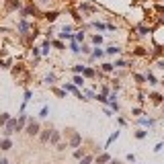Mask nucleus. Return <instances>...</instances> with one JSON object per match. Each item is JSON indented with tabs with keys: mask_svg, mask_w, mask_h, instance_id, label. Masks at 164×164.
Here are the masks:
<instances>
[{
	"mask_svg": "<svg viewBox=\"0 0 164 164\" xmlns=\"http://www.w3.org/2000/svg\"><path fill=\"white\" fill-rule=\"evenodd\" d=\"M0 68H8V66H6V64H4V62L0 59Z\"/></svg>",
	"mask_w": 164,
	"mask_h": 164,
	"instance_id": "obj_47",
	"label": "nucleus"
},
{
	"mask_svg": "<svg viewBox=\"0 0 164 164\" xmlns=\"http://www.w3.org/2000/svg\"><path fill=\"white\" fill-rule=\"evenodd\" d=\"M31 53H33L35 58H39V53H41V47H33V49H31Z\"/></svg>",
	"mask_w": 164,
	"mask_h": 164,
	"instance_id": "obj_40",
	"label": "nucleus"
},
{
	"mask_svg": "<svg viewBox=\"0 0 164 164\" xmlns=\"http://www.w3.org/2000/svg\"><path fill=\"white\" fill-rule=\"evenodd\" d=\"M119 51H121V49H119V47H115V45H111L109 49H107V53H109V56H115V53H119Z\"/></svg>",
	"mask_w": 164,
	"mask_h": 164,
	"instance_id": "obj_27",
	"label": "nucleus"
},
{
	"mask_svg": "<svg viewBox=\"0 0 164 164\" xmlns=\"http://www.w3.org/2000/svg\"><path fill=\"white\" fill-rule=\"evenodd\" d=\"M82 156H84V152H82V150H74V158H78V160H80Z\"/></svg>",
	"mask_w": 164,
	"mask_h": 164,
	"instance_id": "obj_41",
	"label": "nucleus"
},
{
	"mask_svg": "<svg viewBox=\"0 0 164 164\" xmlns=\"http://www.w3.org/2000/svg\"><path fill=\"white\" fill-rule=\"evenodd\" d=\"M119 138V131H115V133H113V135H111V138H109V140H107V144H105V148H109V146H111V144H113V141L117 140Z\"/></svg>",
	"mask_w": 164,
	"mask_h": 164,
	"instance_id": "obj_19",
	"label": "nucleus"
},
{
	"mask_svg": "<svg viewBox=\"0 0 164 164\" xmlns=\"http://www.w3.org/2000/svg\"><path fill=\"white\" fill-rule=\"evenodd\" d=\"M109 160H111V156H109L107 152H103L101 156H96V158H94V164H107Z\"/></svg>",
	"mask_w": 164,
	"mask_h": 164,
	"instance_id": "obj_7",
	"label": "nucleus"
},
{
	"mask_svg": "<svg viewBox=\"0 0 164 164\" xmlns=\"http://www.w3.org/2000/svg\"><path fill=\"white\" fill-rule=\"evenodd\" d=\"M0 164H8V160L6 158H0Z\"/></svg>",
	"mask_w": 164,
	"mask_h": 164,
	"instance_id": "obj_46",
	"label": "nucleus"
},
{
	"mask_svg": "<svg viewBox=\"0 0 164 164\" xmlns=\"http://www.w3.org/2000/svg\"><path fill=\"white\" fill-rule=\"evenodd\" d=\"M105 56V51L103 49H99V47H94V51H93V56H90V59H94V58H103Z\"/></svg>",
	"mask_w": 164,
	"mask_h": 164,
	"instance_id": "obj_14",
	"label": "nucleus"
},
{
	"mask_svg": "<svg viewBox=\"0 0 164 164\" xmlns=\"http://www.w3.org/2000/svg\"><path fill=\"white\" fill-rule=\"evenodd\" d=\"M109 164H121L119 160H109Z\"/></svg>",
	"mask_w": 164,
	"mask_h": 164,
	"instance_id": "obj_48",
	"label": "nucleus"
},
{
	"mask_svg": "<svg viewBox=\"0 0 164 164\" xmlns=\"http://www.w3.org/2000/svg\"><path fill=\"white\" fill-rule=\"evenodd\" d=\"M70 49H72V53H74V56H78V53H80V45H78V43H76L74 39H72V45H70Z\"/></svg>",
	"mask_w": 164,
	"mask_h": 164,
	"instance_id": "obj_15",
	"label": "nucleus"
},
{
	"mask_svg": "<svg viewBox=\"0 0 164 164\" xmlns=\"http://www.w3.org/2000/svg\"><path fill=\"white\" fill-rule=\"evenodd\" d=\"M133 78H135L138 84H144V82H146V76H141V74H133Z\"/></svg>",
	"mask_w": 164,
	"mask_h": 164,
	"instance_id": "obj_32",
	"label": "nucleus"
},
{
	"mask_svg": "<svg viewBox=\"0 0 164 164\" xmlns=\"http://www.w3.org/2000/svg\"><path fill=\"white\" fill-rule=\"evenodd\" d=\"M51 47H56V49H64V43H62V41H53Z\"/></svg>",
	"mask_w": 164,
	"mask_h": 164,
	"instance_id": "obj_39",
	"label": "nucleus"
},
{
	"mask_svg": "<svg viewBox=\"0 0 164 164\" xmlns=\"http://www.w3.org/2000/svg\"><path fill=\"white\" fill-rule=\"evenodd\" d=\"M27 121H29V117H27V113H21L19 115V121H17V131H21V129H25V125H27Z\"/></svg>",
	"mask_w": 164,
	"mask_h": 164,
	"instance_id": "obj_2",
	"label": "nucleus"
},
{
	"mask_svg": "<svg viewBox=\"0 0 164 164\" xmlns=\"http://www.w3.org/2000/svg\"><path fill=\"white\" fill-rule=\"evenodd\" d=\"M49 138H51V129H41V133H39V141L45 144V141H49Z\"/></svg>",
	"mask_w": 164,
	"mask_h": 164,
	"instance_id": "obj_5",
	"label": "nucleus"
},
{
	"mask_svg": "<svg viewBox=\"0 0 164 164\" xmlns=\"http://www.w3.org/2000/svg\"><path fill=\"white\" fill-rule=\"evenodd\" d=\"M29 29H31V25L27 23V21H21V23H19V27H17L19 35H27V33H29Z\"/></svg>",
	"mask_w": 164,
	"mask_h": 164,
	"instance_id": "obj_3",
	"label": "nucleus"
},
{
	"mask_svg": "<svg viewBox=\"0 0 164 164\" xmlns=\"http://www.w3.org/2000/svg\"><path fill=\"white\" fill-rule=\"evenodd\" d=\"M146 82H148V84H152V86L158 84V80H156V76H154L152 72H148V74H146Z\"/></svg>",
	"mask_w": 164,
	"mask_h": 164,
	"instance_id": "obj_10",
	"label": "nucleus"
},
{
	"mask_svg": "<svg viewBox=\"0 0 164 164\" xmlns=\"http://www.w3.org/2000/svg\"><path fill=\"white\" fill-rule=\"evenodd\" d=\"M140 125H144V127H152V125H154V119H146V117H140Z\"/></svg>",
	"mask_w": 164,
	"mask_h": 164,
	"instance_id": "obj_12",
	"label": "nucleus"
},
{
	"mask_svg": "<svg viewBox=\"0 0 164 164\" xmlns=\"http://www.w3.org/2000/svg\"><path fill=\"white\" fill-rule=\"evenodd\" d=\"M133 53H135V56H148V51H146L144 47H138V49H135Z\"/></svg>",
	"mask_w": 164,
	"mask_h": 164,
	"instance_id": "obj_35",
	"label": "nucleus"
},
{
	"mask_svg": "<svg viewBox=\"0 0 164 164\" xmlns=\"http://www.w3.org/2000/svg\"><path fill=\"white\" fill-rule=\"evenodd\" d=\"M25 129H27V133H29V135H39L41 125H39V121H35V119H29V121H27V125H25Z\"/></svg>",
	"mask_w": 164,
	"mask_h": 164,
	"instance_id": "obj_1",
	"label": "nucleus"
},
{
	"mask_svg": "<svg viewBox=\"0 0 164 164\" xmlns=\"http://www.w3.org/2000/svg\"><path fill=\"white\" fill-rule=\"evenodd\" d=\"M27 14H37V8L35 6H27V8L23 11V17H27Z\"/></svg>",
	"mask_w": 164,
	"mask_h": 164,
	"instance_id": "obj_18",
	"label": "nucleus"
},
{
	"mask_svg": "<svg viewBox=\"0 0 164 164\" xmlns=\"http://www.w3.org/2000/svg\"><path fill=\"white\" fill-rule=\"evenodd\" d=\"M80 141H82L80 133H74V135L70 138V144H68V146H70V148H78V146H80Z\"/></svg>",
	"mask_w": 164,
	"mask_h": 164,
	"instance_id": "obj_6",
	"label": "nucleus"
},
{
	"mask_svg": "<svg viewBox=\"0 0 164 164\" xmlns=\"http://www.w3.org/2000/svg\"><path fill=\"white\" fill-rule=\"evenodd\" d=\"M72 39H74V41H76V43H80V41H84V33H76V35H72Z\"/></svg>",
	"mask_w": 164,
	"mask_h": 164,
	"instance_id": "obj_23",
	"label": "nucleus"
},
{
	"mask_svg": "<svg viewBox=\"0 0 164 164\" xmlns=\"http://www.w3.org/2000/svg\"><path fill=\"white\" fill-rule=\"evenodd\" d=\"M150 99H152L154 105H160V103L164 101V96H162V94H158V93H152V94H150Z\"/></svg>",
	"mask_w": 164,
	"mask_h": 164,
	"instance_id": "obj_8",
	"label": "nucleus"
},
{
	"mask_svg": "<svg viewBox=\"0 0 164 164\" xmlns=\"http://www.w3.org/2000/svg\"><path fill=\"white\" fill-rule=\"evenodd\" d=\"M101 68H103V72H107V74H109V72H113V70H115V66H113V64H103Z\"/></svg>",
	"mask_w": 164,
	"mask_h": 164,
	"instance_id": "obj_22",
	"label": "nucleus"
},
{
	"mask_svg": "<svg viewBox=\"0 0 164 164\" xmlns=\"http://www.w3.org/2000/svg\"><path fill=\"white\" fill-rule=\"evenodd\" d=\"M113 66H115V68H125V66H127V62H125V59H117Z\"/></svg>",
	"mask_w": 164,
	"mask_h": 164,
	"instance_id": "obj_33",
	"label": "nucleus"
},
{
	"mask_svg": "<svg viewBox=\"0 0 164 164\" xmlns=\"http://www.w3.org/2000/svg\"><path fill=\"white\" fill-rule=\"evenodd\" d=\"M74 84H76V86H82V84H84V78H82V76H74Z\"/></svg>",
	"mask_w": 164,
	"mask_h": 164,
	"instance_id": "obj_34",
	"label": "nucleus"
},
{
	"mask_svg": "<svg viewBox=\"0 0 164 164\" xmlns=\"http://www.w3.org/2000/svg\"><path fill=\"white\" fill-rule=\"evenodd\" d=\"M53 93L58 94V96H66V90H64V88H53Z\"/></svg>",
	"mask_w": 164,
	"mask_h": 164,
	"instance_id": "obj_38",
	"label": "nucleus"
},
{
	"mask_svg": "<svg viewBox=\"0 0 164 164\" xmlns=\"http://www.w3.org/2000/svg\"><path fill=\"white\" fill-rule=\"evenodd\" d=\"M56 148H58L59 152H62V150H66V148H68V144H64V141H58V144H56Z\"/></svg>",
	"mask_w": 164,
	"mask_h": 164,
	"instance_id": "obj_36",
	"label": "nucleus"
},
{
	"mask_svg": "<svg viewBox=\"0 0 164 164\" xmlns=\"http://www.w3.org/2000/svg\"><path fill=\"white\" fill-rule=\"evenodd\" d=\"M8 8H11V11H14V8H21V2H19V0H12V2H8Z\"/></svg>",
	"mask_w": 164,
	"mask_h": 164,
	"instance_id": "obj_25",
	"label": "nucleus"
},
{
	"mask_svg": "<svg viewBox=\"0 0 164 164\" xmlns=\"http://www.w3.org/2000/svg\"><path fill=\"white\" fill-rule=\"evenodd\" d=\"M146 135H148V131H146V129H138V131H135V138H138V140H144Z\"/></svg>",
	"mask_w": 164,
	"mask_h": 164,
	"instance_id": "obj_20",
	"label": "nucleus"
},
{
	"mask_svg": "<svg viewBox=\"0 0 164 164\" xmlns=\"http://www.w3.org/2000/svg\"><path fill=\"white\" fill-rule=\"evenodd\" d=\"M93 27H94V29H99V31L107 29V25H105V23H99V21H94V23H93Z\"/></svg>",
	"mask_w": 164,
	"mask_h": 164,
	"instance_id": "obj_31",
	"label": "nucleus"
},
{
	"mask_svg": "<svg viewBox=\"0 0 164 164\" xmlns=\"http://www.w3.org/2000/svg\"><path fill=\"white\" fill-rule=\"evenodd\" d=\"M93 43L94 45H101L103 43V35H93Z\"/></svg>",
	"mask_w": 164,
	"mask_h": 164,
	"instance_id": "obj_29",
	"label": "nucleus"
},
{
	"mask_svg": "<svg viewBox=\"0 0 164 164\" xmlns=\"http://www.w3.org/2000/svg\"><path fill=\"white\" fill-rule=\"evenodd\" d=\"M49 115V107H41V111H39V117L43 119V117H47Z\"/></svg>",
	"mask_w": 164,
	"mask_h": 164,
	"instance_id": "obj_28",
	"label": "nucleus"
},
{
	"mask_svg": "<svg viewBox=\"0 0 164 164\" xmlns=\"http://www.w3.org/2000/svg\"><path fill=\"white\" fill-rule=\"evenodd\" d=\"M131 113H133V115H135V117H140V115H141V109H138V107H135V109H133V111H131Z\"/></svg>",
	"mask_w": 164,
	"mask_h": 164,
	"instance_id": "obj_43",
	"label": "nucleus"
},
{
	"mask_svg": "<svg viewBox=\"0 0 164 164\" xmlns=\"http://www.w3.org/2000/svg\"><path fill=\"white\" fill-rule=\"evenodd\" d=\"M11 148H12V140H11V138H2V140H0V150L8 152Z\"/></svg>",
	"mask_w": 164,
	"mask_h": 164,
	"instance_id": "obj_4",
	"label": "nucleus"
},
{
	"mask_svg": "<svg viewBox=\"0 0 164 164\" xmlns=\"http://www.w3.org/2000/svg\"><path fill=\"white\" fill-rule=\"evenodd\" d=\"M8 119H11V113H2V115H0V125H2V127H4V125H6V121H8Z\"/></svg>",
	"mask_w": 164,
	"mask_h": 164,
	"instance_id": "obj_17",
	"label": "nucleus"
},
{
	"mask_svg": "<svg viewBox=\"0 0 164 164\" xmlns=\"http://www.w3.org/2000/svg\"><path fill=\"white\" fill-rule=\"evenodd\" d=\"M45 19L49 21V23H53V21L58 19V12H56V11H51V12H45Z\"/></svg>",
	"mask_w": 164,
	"mask_h": 164,
	"instance_id": "obj_13",
	"label": "nucleus"
},
{
	"mask_svg": "<svg viewBox=\"0 0 164 164\" xmlns=\"http://www.w3.org/2000/svg\"><path fill=\"white\" fill-rule=\"evenodd\" d=\"M49 49H51V43H49V41H45V43H43V47H41V56H47V53H49Z\"/></svg>",
	"mask_w": 164,
	"mask_h": 164,
	"instance_id": "obj_16",
	"label": "nucleus"
},
{
	"mask_svg": "<svg viewBox=\"0 0 164 164\" xmlns=\"http://www.w3.org/2000/svg\"><path fill=\"white\" fill-rule=\"evenodd\" d=\"M156 66H158V68H160V70H164V59H160V62H158V64H156Z\"/></svg>",
	"mask_w": 164,
	"mask_h": 164,
	"instance_id": "obj_45",
	"label": "nucleus"
},
{
	"mask_svg": "<svg viewBox=\"0 0 164 164\" xmlns=\"http://www.w3.org/2000/svg\"><path fill=\"white\" fill-rule=\"evenodd\" d=\"M164 150V144L160 141V144H156V148H154V152H162Z\"/></svg>",
	"mask_w": 164,
	"mask_h": 164,
	"instance_id": "obj_42",
	"label": "nucleus"
},
{
	"mask_svg": "<svg viewBox=\"0 0 164 164\" xmlns=\"http://www.w3.org/2000/svg\"><path fill=\"white\" fill-rule=\"evenodd\" d=\"M127 162H135V156L133 154H127Z\"/></svg>",
	"mask_w": 164,
	"mask_h": 164,
	"instance_id": "obj_44",
	"label": "nucleus"
},
{
	"mask_svg": "<svg viewBox=\"0 0 164 164\" xmlns=\"http://www.w3.org/2000/svg\"><path fill=\"white\" fill-rule=\"evenodd\" d=\"M82 74H84L86 78H93V76H94V74H96V72H94L93 68H84V72H82Z\"/></svg>",
	"mask_w": 164,
	"mask_h": 164,
	"instance_id": "obj_21",
	"label": "nucleus"
},
{
	"mask_svg": "<svg viewBox=\"0 0 164 164\" xmlns=\"http://www.w3.org/2000/svg\"><path fill=\"white\" fill-rule=\"evenodd\" d=\"M138 31H140V35H148V33H150V29H148L146 25H140V27H138Z\"/></svg>",
	"mask_w": 164,
	"mask_h": 164,
	"instance_id": "obj_26",
	"label": "nucleus"
},
{
	"mask_svg": "<svg viewBox=\"0 0 164 164\" xmlns=\"http://www.w3.org/2000/svg\"><path fill=\"white\" fill-rule=\"evenodd\" d=\"M59 140H62V133H59V131H53V129H51V138H49V141H51V144H58Z\"/></svg>",
	"mask_w": 164,
	"mask_h": 164,
	"instance_id": "obj_9",
	"label": "nucleus"
},
{
	"mask_svg": "<svg viewBox=\"0 0 164 164\" xmlns=\"http://www.w3.org/2000/svg\"><path fill=\"white\" fill-rule=\"evenodd\" d=\"M94 162V156H90V154H84L80 158V164H93Z\"/></svg>",
	"mask_w": 164,
	"mask_h": 164,
	"instance_id": "obj_11",
	"label": "nucleus"
},
{
	"mask_svg": "<svg viewBox=\"0 0 164 164\" xmlns=\"http://www.w3.org/2000/svg\"><path fill=\"white\" fill-rule=\"evenodd\" d=\"M56 82V74H47L45 76V84H53Z\"/></svg>",
	"mask_w": 164,
	"mask_h": 164,
	"instance_id": "obj_30",
	"label": "nucleus"
},
{
	"mask_svg": "<svg viewBox=\"0 0 164 164\" xmlns=\"http://www.w3.org/2000/svg\"><path fill=\"white\" fill-rule=\"evenodd\" d=\"M84 68H86V66L78 64V66H74V68H72V72H74V74H82V72H84Z\"/></svg>",
	"mask_w": 164,
	"mask_h": 164,
	"instance_id": "obj_24",
	"label": "nucleus"
},
{
	"mask_svg": "<svg viewBox=\"0 0 164 164\" xmlns=\"http://www.w3.org/2000/svg\"><path fill=\"white\" fill-rule=\"evenodd\" d=\"M80 8H82V11H84V12H93V11H94V8H93V6H90V4H82Z\"/></svg>",
	"mask_w": 164,
	"mask_h": 164,
	"instance_id": "obj_37",
	"label": "nucleus"
}]
</instances>
